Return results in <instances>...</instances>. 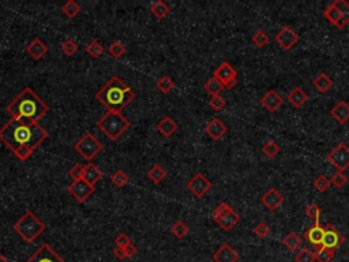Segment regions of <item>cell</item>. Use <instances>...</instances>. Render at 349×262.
<instances>
[{
    "mask_svg": "<svg viewBox=\"0 0 349 262\" xmlns=\"http://www.w3.org/2000/svg\"><path fill=\"white\" fill-rule=\"evenodd\" d=\"M135 92L126 85L117 75H113L95 93V98L111 112L122 114L124 109L135 100Z\"/></svg>",
    "mask_w": 349,
    "mask_h": 262,
    "instance_id": "7a4b0ae2",
    "label": "cell"
},
{
    "mask_svg": "<svg viewBox=\"0 0 349 262\" xmlns=\"http://www.w3.org/2000/svg\"><path fill=\"white\" fill-rule=\"evenodd\" d=\"M67 191H68L79 204H83V202H86L90 196H93L95 186H90V184L85 182L83 179H80V180L71 183V184L68 186Z\"/></svg>",
    "mask_w": 349,
    "mask_h": 262,
    "instance_id": "30bf717a",
    "label": "cell"
},
{
    "mask_svg": "<svg viewBox=\"0 0 349 262\" xmlns=\"http://www.w3.org/2000/svg\"><path fill=\"white\" fill-rule=\"evenodd\" d=\"M13 153L16 156V159H19L21 161H28L32 157V154L34 153V150L30 147H26V146H21V147L13 150Z\"/></svg>",
    "mask_w": 349,
    "mask_h": 262,
    "instance_id": "bcb514c9",
    "label": "cell"
},
{
    "mask_svg": "<svg viewBox=\"0 0 349 262\" xmlns=\"http://www.w3.org/2000/svg\"><path fill=\"white\" fill-rule=\"evenodd\" d=\"M130 120L127 117H124L122 114L116 112H111L108 111L104 116L97 122V127L101 131H104L109 139L117 141L123 135L126 131L130 129Z\"/></svg>",
    "mask_w": 349,
    "mask_h": 262,
    "instance_id": "5b68a950",
    "label": "cell"
},
{
    "mask_svg": "<svg viewBox=\"0 0 349 262\" xmlns=\"http://www.w3.org/2000/svg\"><path fill=\"white\" fill-rule=\"evenodd\" d=\"M325 229H326V233H325V238H323L322 247L330 248V250H335V248L341 247L342 245L345 243V238H344L341 233L335 229L334 226L327 224Z\"/></svg>",
    "mask_w": 349,
    "mask_h": 262,
    "instance_id": "4fadbf2b",
    "label": "cell"
},
{
    "mask_svg": "<svg viewBox=\"0 0 349 262\" xmlns=\"http://www.w3.org/2000/svg\"><path fill=\"white\" fill-rule=\"evenodd\" d=\"M330 115L338 124H345L349 122V104L345 101H338L332 108Z\"/></svg>",
    "mask_w": 349,
    "mask_h": 262,
    "instance_id": "ffe728a7",
    "label": "cell"
},
{
    "mask_svg": "<svg viewBox=\"0 0 349 262\" xmlns=\"http://www.w3.org/2000/svg\"><path fill=\"white\" fill-rule=\"evenodd\" d=\"M330 183L334 186L335 189H342V187L348 183V178L344 175V172H335V174L332 176Z\"/></svg>",
    "mask_w": 349,
    "mask_h": 262,
    "instance_id": "c3c4849f",
    "label": "cell"
},
{
    "mask_svg": "<svg viewBox=\"0 0 349 262\" xmlns=\"http://www.w3.org/2000/svg\"><path fill=\"white\" fill-rule=\"evenodd\" d=\"M205 92L206 93H209V95L213 97V96H218L221 92H222V83L217 80V78H214V77H211L210 80L207 81L206 83H205Z\"/></svg>",
    "mask_w": 349,
    "mask_h": 262,
    "instance_id": "f546056e",
    "label": "cell"
},
{
    "mask_svg": "<svg viewBox=\"0 0 349 262\" xmlns=\"http://www.w3.org/2000/svg\"><path fill=\"white\" fill-rule=\"evenodd\" d=\"M83 172H85V165L75 164V165H73V167L70 168V171H68V176L73 179V182H77V180H80V179H82Z\"/></svg>",
    "mask_w": 349,
    "mask_h": 262,
    "instance_id": "681fc988",
    "label": "cell"
},
{
    "mask_svg": "<svg viewBox=\"0 0 349 262\" xmlns=\"http://www.w3.org/2000/svg\"><path fill=\"white\" fill-rule=\"evenodd\" d=\"M86 52L90 58L97 59V58H100V56L102 55V52H104V47H102L101 43H100L98 40H93V41H90V43L87 44Z\"/></svg>",
    "mask_w": 349,
    "mask_h": 262,
    "instance_id": "d590c367",
    "label": "cell"
},
{
    "mask_svg": "<svg viewBox=\"0 0 349 262\" xmlns=\"http://www.w3.org/2000/svg\"><path fill=\"white\" fill-rule=\"evenodd\" d=\"M156 86L159 87L161 93L164 95H169L174 89V82L168 75H162L160 80L156 82Z\"/></svg>",
    "mask_w": 349,
    "mask_h": 262,
    "instance_id": "1f68e13d",
    "label": "cell"
},
{
    "mask_svg": "<svg viewBox=\"0 0 349 262\" xmlns=\"http://www.w3.org/2000/svg\"><path fill=\"white\" fill-rule=\"evenodd\" d=\"M325 233H326V229L320 226L319 223H315V226L311 227L310 229H307L303 236H304L305 239L308 240L313 246H320V247H322Z\"/></svg>",
    "mask_w": 349,
    "mask_h": 262,
    "instance_id": "d6986e66",
    "label": "cell"
},
{
    "mask_svg": "<svg viewBox=\"0 0 349 262\" xmlns=\"http://www.w3.org/2000/svg\"><path fill=\"white\" fill-rule=\"evenodd\" d=\"M214 221H216L218 226L221 227V228H222L225 232H229L233 227L236 226V224H238V223L240 221V216L238 212L232 211L231 213H228L226 216H224V217L216 218Z\"/></svg>",
    "mask_w": 349,
    "mask_h": 262,
    "instance_id": "cb8c5ba5",
    "label": "cell"
},
{
    "mask_svg": "<svg viewBox=\"0 0 349 262\" xmlns=\"http://www.w3.org/2000/svg\"><path fill=\"white\" fill-rule=\"evenodd\" d=\"M313 86L315 87L319 93H327V92L333 87V80H332L326 73H320L314 78Z\"/></svg>",
    "mask_w": 349,
    "mask_h": 262,
    "instance_id": "484cf974",
    "label": "cell"
},
{
    "mask_svg": "<svg viewBox=\"0 0 349 262\" xmlns=\"http://www.w3.org/2000/svg\"><path fill=\"white\" fill-rule=\"evenodd\" d=\"M13 229L25 242L33 243L45 231V224L33 212H26L13 226Z\"/></svg>",
    "mask_w": 349,
    "mask_h": 262,
    "instance_id": "277c9868",
    "label": "cell"
},
{
    "mask_svg": "<svg viewBox=\"0 0 349 262\" xmlns=\"http://www.w3.org/2000/svg\"><path fill=\"white\" fill-rule=\"evenodd\" d=\"M108 52L113 59H120L126 53V47L122 41H113L109 45Z\"/></svg>",
    "mask_w": 349,
    "mask_h": 262,
    "instance_id": "8d00e7d4",
    "label": "cell"
},
{
    "mask_svg": "<svg viewBox=\"0 0 349 262\" xmlns=\"http://www.w3.org/2000/svg\"><path fill=\"white\" fill-rule=\"evenodd\" d=\"M74 147H75V150H77V153L79 154L80 157H83L86 161L95 160V157L102 152V149H104L101 142L89 131L82 135V138L74 145Z\"/></svg>",
    "mask_w": 349,
    "mask_h": 262,
    "instance_id": "8992f818",
    "label": "cell"
},
{
    "mask_svg": "<svg viewBox=\"0 0 349 262\" xmlns=\"http://www.w3.org/2000/svg\"><path fill=\"white\" fill-rule=\"evenodd\" d=\"M326 159L337 169V172H344L349 168V147L341 142L327 154Z\"/></svg>",
    "mask_w": 349,
    "mask_h": 262,
    "instance_id": "52a82bcc",
    "label": "cell"
},
{
    "mask_svg": "<svg viewBox=\"0 0 349 262\" xmlns=\"http://www.w3.org/2000/svg\"><path fill=\"white\" fill-rule=\"evenodd\" d=\"M251 40H253V43L258 47V48H262V47H265V45H268L270 41V37L268 36V33L265 32V30H256L253 37H251Z\"/></svg>",
    "mask_w": 349,
    "mask_h": 262,
    "instance_id": "74e56055",
    "label": "cell"
},
{
    "mask_svg": "<svg viewBox=\"0 0 349 262\" xmlns=\"http://www.w3.org/2000/svg\"><path fill=\"white\" fill-rule=\"evenodd\" d=\"M0 262H11L8 260L7 257H4V255H0Z\"/></svg>",
    "mask_w": 349,
    "mask_h": 262,
    "instance_id": "11a10c76",
    "label": "cell"
},
{
    "mask_svg": "<svg viewBox=\"0 0 349 262\" xmlns=\"http://www.w3.org/2000/svg\"><path fill=\"white\" fill-rule=\"evenodd\" d=\"M171 233L177 239H183L189 233V227H187V224L184 221L179 220V221H176L174 226L171 227Z\"/></svg>",
    "mask_w": 349,
    "mask_h": 262,
    "instance_id": "d6a6232c",
    "label": "cell"
},
{
    "mask_svg": "<svg viewBox=\"0 0 349 262\" xmlns=\"http://www.w3.org/2000/svg\"><path fill=\"white\" fill-rule=\"evenodd\" d=\"M49 111V107L33 92L32 87H23L19 95L7 105V112L13 119H29L38 122Z\"/></svg>",
    "mask_w": 349,
    "mask_h": 262,
    "instance_id": "3957f363",
    "label": "cell"
},
{
    "mask_svg": "<svg viewBox=\"0 0 349 262\" xmlns=\"http://www.w3.org/2000/svg\"><path fill=\"white\" fill-rule=\"evenodd\" d=\"M26 52L30 55V58L33 60H40L43 59L47 53H48V47L44 43L41 38H34L32 40L28 47H26Z\"/></svg>",
    "mask_w": 349,
    "mask_h": 262,
    "instance_id": "ac0fdd59",
    "label": "cell"
},
{
    "mask_svg": "<svg viewBox=\"0 0 349 262\" xmlns=\"http://www.w3.org/2000/svg\"><path fill=\"white\" fill-rule=\"evenodd\" d=\"M169 11H171V7L168 6L164 0H157V1H154V3L150 4V13H152L157 19L165 18V16L169 14Z\"/></svg>",
    "mask_w": 349,
    "mask_h": 262,
    "instance_id": "4316f807",
    "label": "cell"
},
{
    "mask_svg": "<svg viewBox=\"0 0 349 262\" xmlns=\"http://www.w3.org/2000/svg\"><path fill=\"white\" fill-rule=\"evenodd\" d=\"M213 77L217 78L222 83L224 89H233L238 83V71L228 62H222L221 65L218 66L217 68L214 70Z\"/></svg>",
    "mask_w": 349,
    "mask_h": 262,
    "instance_id": "ba28073f",
    "label": "cell"
},
{
    "mask_svg": "<svg viewBox=\"0 0 349 262\" xmlns=\"http://www.w3.org/2000/svg\"><path fill=\"white\" fill-rule=\"evenodd\" d=\"M147 178H149L153 183L159 184V183H161L167 178V171L161 167V165H159V164H154V165L147 171Z\"/></svg>",
    "mask_w": 349,
    "mask_h": 262,
    "instance_id": "83f0119b",
    "label": "cell"
},
{
    "mask_svg": "<svg viewBox=\"0 0 349 262\" xmlns=\"http://www.w3.org/2000/svg\"><path fill=\"white\" fill-rule=\"evenodd\" d=\"M47 138L48 131L29 119H11L0 129V141L11 150L21 146L36 150Z\"/></svg>",
    "mask_w": 349,
    "mask_h": 262,
    "instance_id": "6da1fadb",
    "label": "cell"
},
{
    "mask_svg": "<svg viewBox=\"0 0 349 262\" xmlns=\"http://www.w3.org/2000/svg\"><path fill=\"white\" fill-rule=\"evenodd\" d=\"M261 104L262 107L268 109L269 112H276L280 109V107L284 104V98L281 96L277 93L276 90L270 89L269 92H266V95L263 96L261 98Z\"/></svg>",
    "mask_w": 349,
    "mask_h": 262,
    "instance_id": "e0dca14e",
    "label": "cell"
},
{
    "mask_svg": "<svg viewBox=\"0 0 349 262\" xmlns=\"http://www.w3.org/2000/svg\"><path fill=\"white\" fill-rule=\"evenodd\" d=\"M262 152H263V154H265L268 159H274V157L278 156V153H280V146L277 145V142L269 139V141L265 142V145L262 146Z\"/></svg>",
    "mask_w": 349,
    "mask_h": 262,
    "instance_id": "e575fe53",
    "label": "cell"
},
{
    "mask_svg": "<svg viewBox=\"0 0 349 262\" xmlns=\"http://www.w3.org/2000/svg\"><path fill=\"white\" fill-rule=\"evenodd\" d=\"M156 129H157V131L160 132L162 137L169 138V137H172L174 132L177 131V123H176L171 116H164L160 122L157 123Z\"/></svg>",
    "mask_w": 349,
    "mask_h": 262,
    "instance_id": "7402d4cb",
    "label": "cell"
},
{
    "mask_svg": "<svg viewBox=\"0 0 349 262\" xmlns=\"http://www.w3.org/2000/svg\"><path fill=\"white\" fill-rule=\"evenodd\" d=\"M301 242H303L301 238L299 236L298 233L295 232H289L283 240L284 246L288 248L289 251H296V250L301 246Z\"/></svg>",
    "mask_w": 349,
    "mask_h": 262,
    "instance_id": "f1b7e54d",
    "label": "cell"
},
{
    "mask_svg": "<svg viewBox=\"0 0 349 262\" xmlns=\"http://www.w3.org/2000/svg\"><path fill=\"white\" fill-rule=\"evenodd\" d=\"M225 105L226 100L221 95L213 96V97H210V100H209V107H210L213 111H216V112L222 111V109L225 108Z\"/></svg>",
    "mask_w": 349,
    "mask_h": 262,
    "instance_id": "7bdbcfd3",
    "label": "cell"
},
{
    "mask_svg": "<svg viewBox=\"0 0 349 262\" xmlns=\"http://www.w3.org/2000/svg\"><path fill=\"white\" fill-rule=\"evenodd\" d=\"M124 250H126V257H127V258H134V257L137 255V253H138V248L135 247L132 243H131L130 246H127Z\"/></svg>",
    "mask_w": 349,
    "mask_h": 262,
    "instance_id": "f5cc1de1",
    "label": "cell"
},
{
    "mask_svg": "<svg viewBox=\"0 0 349 262\" xmlns=\"http://www.w3.org/2000/svg\"><path fill=\"white\" fill-rule=\"evenodd\" d=\"M295 260H296V262H315L317 261V255L308 248H301L296 254Z\"/></svg>",
    "mask_w": 349,
    "mask_h": 262,
    "instance_id": "b9f144b4",
    "label": "cell"
},
{
    "mask_svg": "<svg viewBox=\"0 0 349 262\" xmlns=\"http://www.w3.org/2000/svg\"><path fill=\"white\" fill-rule=\"evenodd\" d=\"M233 211V208L229 204H226V202H221V204H218L216 208H214V212H213V218L216 220V218H220V217H224L226 216L228 213H231Z\"/></svg>",
    "mask_w": 349,
    "mask_h": 262,
    "instance_id": "f6af8a7d",
    "label": "cell"
},
{
    "mask_svg": "<svg viewBox=\"0 0 349 262\" xmlns=\"http://www.w3.org/2000/svg\"><path fill=\"white\" fill-rule=\"evenodd\" d=\"M115 243H116V247L126 248L132 243V240L130 239V236L127 233H120V235H117V238L115 239Z\"/></svg>",
    "mask_w": 349,
    "mask_h": 262,
    "instance_id": "816d5d0a",
    "label": "cell"
},
{
    "mask_svg": "<svg viewBox=\"0 0 349 262\" xmlns=\"http://www.w3.org/2000/svg\"><path fill=\"white\" fill-rule=\"evenodd\" d=\"M102 176H104V174L95 167V164H87V165H85V172H83L82 179L86 183H89L90 186H95V183L101 180Z\"/></svg>",
    "mask_w": 349,
    "mask_h": 262,
    "instance_id": "d4e9b609",
    "label": "cell"
},
{
    "mask_svg": "<svg viewBox=\"0 0 349 262\" xmlns=\"http://www.w3.org/2000/svg\"><path fill=\"white\" fill-rule=\"evenodd\" d=\"M305 214L310 218H313L315 223H319L320 208L317 204H310L305 208Z\"/></svg>",
    "mask_w": 349,
    "mask_h": 262,
    "instance_id": "f907efd6",
    "label": "cell"
},
{
    "mask_svg": "<svg viewBox=\"0 0 349 262\" xmlns=\"http://www.w3.org/2000/svg\"><path fill=\"white\" fill-rule=\"evenodd\" d=\"M330 184H332V183H330V180L327 179L325 175L318 176L313 183L314 189L317 190V191H319V193H325V191H327V189L330 187Z\"/></svg>",
    "mask_w": 349,
    "mask_h": 262,
    "instance_id": "ee69618b",
    "label": "cell"
},
{
    "mask_svg": "<svg viewBox=\"0 0 349 262\" xmlns=\"http://www.w3.org/2000/svg\"><path fill=\"white\" fill-rule=\"evenodd\" d=\"M315 255H317V261L318 262H332L334 260L335 251L334 250H330V248L320 247L315 253Z\"/></svg>",
    "mask_w": 349,
    "mask_h": 262,
    "instance_id": "ab89813d",
    "label": "cell"
},
{
    "mask_svg": "<svg viewBox=\"0 0 349 262\" xmlns=\"http://www.w3.org/2000/svg\"><path fill=\"white\" fill-rule=\"evenodd\" d=\"M323 16H325L332 25H334L335 28H338V29H344V28H345V25H344V22H342L341 11L337 7H334L333 4L327 6L326 10L323 11Z\"/></svg>",
    "mask_w": 349,
    "mask_h": 262,
    "instance_id": "603a6c76",
    "label": "cell"
},
{
    "mask_svg": "<svg viewBox=\"0 0 349 262\" xmlns=\"http://www.w3.org/2000/svg\"><path fill=\"white\" fill-rule=\"evenodd\" d=\"M228 131V127L222 120H220L218 117H213L209 123L206 124L205 127V132L210 137L213 141H220L221 138H224V135Z\"/></svg>",
    "mask_w": 349,
    "mask_h": 262,
    "instance_id": "2e32d148",
    "label": "cell"
},
{
    "mask_svg": "<svg viewBox=\"0 0 349 262\" xmlns=\"http://www.w3.org/2000/svg\"><path fill=\"white\" fill-rule=\"evenodd\" d=\"M128 180H130L128 175L126 174L124 171H122V169H119V171H116V172H113V174L111 175V182H112L113 186H116L119 189L124 187V186L128 183Z\"/></svg>",
    "mask_w": 349,
    "mask_h": 262,
    "instance_id": "836d02e7",
    "label": "cell"
},
{
    "mask_svg": "<svg viewBox=\"0 0 349 262\" xmlns=\"http://www.w3.org/2000/svg\"><path fill=\"white\" fill-rule=\"evenodd\" d=\"M62 11L67 18H75L80 13V6L75 0H68L62 6Z\"/></svg>",
    "mask_w": 349,
    "mask_h": 262,
    "instance_id": "4dcf8cb0",
    "label": "cell"
},
{
    "mask_svg": "<svg viewBox=\"0 0 349 262\" xmlns=\"http://www.w3.org/2000/svg\"><path fill=\"white\" fill-rule=\"evenodd\" d=\"M113 255L116 257L117 260H126V258H127V257H126V250L122 247H115Z\"/></svg>",
    "mask_w": 349,
    "mask_h": 262,
    "instance_id": "db71d44e",
    "label": "cell"
},
{
    "mask_svg": "<svg viewBox=\"0 0 349 262\" xmlns=\"http://www.w3.org/2000/svg\"><path fill=\"white\" fill-rule=\"evenodd\" d=\"M60 49L65 56H74L78 52V44L75 43L73 38H67L64 43L60 45Z\"/></svg>",
    "mask_w": 349,
    "mask_h": 262,
    "instance_id": "60d3db41",
    "label": "cell"
},
{
    "mask_svg": "<svg viewBox=\"0 0 349 262\" xmlns=\"http://www.w3.org/2000/svg\"><path fill=\"white\" fill-rule=\"evenodd\" d=\"M187 189L191 191L196 198H202L205 196L211 189H213V183L205 176L204 174L198 172L194 175V178L187 183Z\"/></svg>",
    "mask_w": 349,
    "mask_h": 262,
    "instance_id": "9c48e42d",
    "label": "cell"
},
{
    "mask_svg": "<svg viewBox=\"0 0 349 262\" xmlns=\"http://www.w3.org/2000/svg\"><path fill=\"white\" fill-rule=\"evenodd\" d=\"M26 262H65L63 258H60V255L49 246V245H43L41 247H38L34 254L30 257Z\"/></svg>",
    "mask_w": 349,
    "mask_h": 262,
    "instance_id": "7c38bea8",
    "label": "cell"
},
{
    "mask_svg": "<svg viewBox=\"0 0 349 262\" xmlns=\"http://www.w3.org/2000/svg\"><path fill=\"white\" fill-rule=\"evenodd\" d=\"M286 101L291 104L293 108H301L303 105H305V102L308 101V96L305 93L301 87H295L292 89L291 92L286 96Z\"/></svg>",
    "mask_w": 349,
    "mask_h": 262,
    "instance_id": "44dd1931",
    "label": "cell"
},
{
    "mask_svg": "<svg viewBox=\"0 0 349 262\" xmlns=\"http://www.w3.org/2000/svg\"><path fill=\"white\" fill-rule=\"evenodd\" d=\"M239 258V253L228 243L221 245L217 251H214V254H213L214 262H238Z\"/></svg>",
    "mask_w": 349,
    "mask_h": 262,
    "instance_id": "9a60e30c",
    "label": "cell"
},
{
    "mask_svg": "<svg viewBox=\"0 0 349 262\" xmlns=\"http://www.w3.org/2000/svg\"><path fill=\"white\" fill-rule=\"evenodd\" d=\"M276 43L280 45V48L284 49V51H291L292 48L295 47V44H298V41L300 40L299 34L292 29V28H283L280 30L278 33L274 37Z\"/></svg>",
    "mask_w": 349,
    "mask_h": 262,
    "instance_id": "8fae6325",
    "label": "cell"
},
{
    "mask_svg": "<svg viewBox=\"0 0 349 262\" xmlns=\"http://www.w3.org/2000/svg\"><path fill=\"white\" fill-rule=\"evenodd\" d=\"M284 201H285V196L278 191L277 189H269L261 198V202L269 211H277L281 205L284 204Z\"/></svg>",
    "mask_w": 349,
    "mask_h": 262,
    "instance_id": "5bb4252c",
    "label": "cell"
},
{
    "mask_svg": "<svg viewBox=\"0 0 349 262\" xmlns=\"http://www.w3.org/2000/svg\"><path fill=\"white\" fill-rule=\"evenodd\" d=\"M332 4L341 11L342 22H344V25L347 26V25L349 23V3L348 1H345V0H334Z\"/></svg>",
    "mask_w": 349,
    "mask_h": 262,
    "instance_id": "f35d334b",
    "label": "cell"
},
{
    "mask_svg": "<svg viewBox=\"0 0 349 262\" xmlns=\"http://www.w3.org/2000/svg\"><path fill=\"white\" fill-rule=\"evenodd\" d=\"M253 231H254V233L259 239H265V238H268L270 235V227L268 226L266 223L261 221V223H258V224L254 227Z\"/></svg>",
    "mask_w": 349,
    "mask_h": 262,
    "instance_id": "7dc6e473",
    "label": "cell"
}]
</instances>
